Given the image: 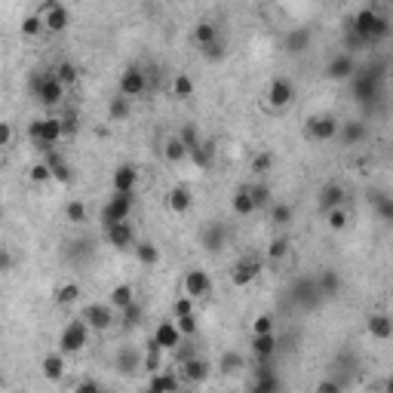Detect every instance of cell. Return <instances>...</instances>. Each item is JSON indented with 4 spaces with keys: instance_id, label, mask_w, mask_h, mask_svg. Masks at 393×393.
<instances>
[{
    "instance_id": "7bdbcfd3",
    "label": "cell",
    "mask_w": 393,
    "mask_h": 393,
    "mask_svg": "<svg viewBox=\"0 0 393 393\" xmlns=\"http://www.w3.org/2000/svg\"><path fill=\"white\" fill-rule=\"evenodd\" d=\"M326 225H329V231H344L347 225H350V215H347V209L344 206H335V209H329L326 212Z\"/></svg>"
},
{
    "instance_id": "94428289",
    "label": "cell",
    "mask_w": 393,
    "mask_h": 393,
    "mask_svg": "<svg viewBox=\"0 0 393 393\" xmlns=\"http://www.w3.org/2000/svg\"><path fill=\"white\" fill-rule=\"evenodd\" d=\"M317 390L319 393H335V390H341V384H338V381H319Z\"/></svg>"
},
{
    "instance_id": "d6a6232c",
    "label": "cell",
    "mask_w": 393,
    "mask_h": 393,
    "mask_svg": "<svg viewBox=\"0 0 393 393\" xmlns=\"http://www.w3.org/2000/svg\"><path fill=\"white\" fill-rule=\"evenodd\" d=\"M286 49L292 52V56H301V52L311 49V31L307 28H295L289 37H286Z\"/></svg>"
},
{
    "instance_id": "8fae6325",
    "label": "cell",
    "mask_w": 393,
    "mask_h": 393,
    "mask_svg": "<svg viewBox=\"0 0 393 393\" xmlns=\"http://www.w3.org/2000/svg\"><path fill=\"white\" fill-rule=\"evenodd\" d=\"M104 240H108L111 246L117 249V252H126V249H135V231L129 221H117V225H111L108 231H104Z\"/></svg>"
},
{
    "instance_id": "ffe728a7",
    "label": "cell",
    "mask_w": 393,
    "mask_h": 393,
    "mask_svg": "<svg viewBox=\"0 0 393 393\" xmlns=\"http://www.w3.org/2000/svg\"><path fill=\"white\" fill-rule=\"evenodd\" d=\"M366 332H369L375 341H390L393 338V317L390 313H372L366 319Z\"/></svg>"
},
{
    "instance_id": "836d02e7",
    "label": "cell",
    "mask_w": 393,
    "mask_h": 393,
    "mask_svg": "<svg viewBox=\"0 0 393 393\" xmlns=\"http://www.w3.org/2000/svg\"><path fill=\"white\" fill-rule=\"evenodd\" d=\"M218 369L225 372V375H237L240 369H246V357L243 353H237V350H225L221 353V359H218Z\"/></svg>"
},
{
    "instance_id": "8d00e7d4",
    "label": "cell",
    "mask_w": 393,
    "mask_h": 393,
    "mask_svg": "<svg viewBox=\"0 0 393 393\" xmlns=\"http://www.w3.org/2000/svg\"><path fill=\"white\" fill-rule=\"evenodd\" d=\"M188 157H191L200 169H209V166H212V160H215V145H212V142H200V145H196Z\"/></svg>"
},
{
    "instance_id": "b9f144b4",
    "label": "cell",
    "mask_w": 393,
    "mask_h": 393,
    "mask_svg": "<svg viewBox=\"0 0 393 393\" xmlns=\"http://www.w3.org/2000/svg\"><path fill=\"white\" fill-rule=\"evenodd\" d=\"M77 298H80V286H77V283H65V286H58V289H56V304L58 307L77 304Z\"/></svg>"
},
{
    "instance_id": "7a4b0ae2",
    "label": "cell",
    "mask_w": 393,
    "mask_h": 393,
    "mask_svg": "<svg viewBox=\"0 0 393 393\" xmlns=\"http://www.w3.org/2000/svg\"><path fill=\"white\" fill-rule=\"evenodd\" d=\"M133 203H135V194H123V191H114V194H111L108 203L102 206V212H98V221H102L104 231H108L111 225H117V221H129Z\"/></svg>"
},
{
    "instance_id": "5b68a950",
    "label": "cell",
    "mask_w": 393,
    "mask_h": 393,
    "mask_svg": "<svg viewBox=\"0 0 393 393\" xmlns=\"http://www.w3.org/2000/svg\"><path fill=\"white\" fill-rule=\"evenodd\" d=\"M28 133H31V139H34L43 150H47V148H56L58 142L65 139L62 117H43V120H34V123H31Z\"/></svg>"
},
{
    "instance_id": "52a82bcc",
    "label": "cell",
    "mask_w": 393,
    "mask_h": 393,
    "mask_svg": "<svg viewBox=\"0 0 393 393\" xmlns=\"http://www.w3.org/2000/svg\"><path fill=\"white\" fill-rule=\"evenodd\" d=\"M357 74V58H353V52H338V56L329 58V65H326V77H329L332 83H344L350 80V77Z\"/></svg>"
},
{
    "instance_id": "91938a15",
    "label": "cell",
    "mask_w": 393,
    "mask_h": 393,
    "mask_svg": "<svg viewBox=\"0 0 393 393\" xmlns=\"http://www.w3.org/2000/svg\"><path fill=\"white\" fill-rule=\"evenodd\" d=\"M12 145V123H0V148Z\"/></svg>"
},
{
    "instance_id": "f5cc1de1",
    "label": "cell",
    "mask_w": 393,
    "mask_h": 393,
    "mask_svg": "<svg viewBox=\"0 0 393 393\" xmlns=\"http://www.w3.org/2000/svg\"><path fill=\"white\" fill-rule=\"evenodd\" d=\"M52 74H56L58 80L65 83V87H74V83H77V68H74L71 62H62L56 71H52Z\"/></svg>"
},
{
    "instance_id": "1f68e13d",
    "label": "cell",
    "mask_w": 393,
    "mask_h": 393,
    "mask_svg": "<svg viewBox=\"0 0 393 393\" xmlns=\"http://www.w3.org/2000/svg\"><path fill=\"white\" fill-rule=\"evenodd\" d=\"M135 258H139V265L145 267H154L160 265V249H157V243H150V240H142V243H135Z\"/></svg>"
},
{
    "instance_id": "f6af8a7d",
    "label": "cell",
    "mask_w": 393,
    "mask_h": 393,
    "mask_svg": "<svg viewBox=\"0 0 393 393\" xmlns=\"http://www.w3.org/2000/svg\"><path fill=\"white\" fill-rule=\"evenodd\" d=\"M43 31H47V22H43L41 12H31V16L22 19V34L25 37H37V34H43Z\"/></svg>"
},
{
    "instance_id": "be15d7a7",
    "label": "cell",
    "mask_w": 393,
    "mask_h": 393,
    "mask_svg": "<svg viewBox=\"0 0 393 393\" xmlns=\"http://www.w3.org/2000/svg\"><path fill=\"white\" fill-rule=\"evenodd\" d=\"M0 267L10 273V267H12V255H10V252H3V258H0Z\"/></svg>"
},
{
    "instance_id": "4fadbf2b",
    "label": "cell",
    "mask_w": 393,
    "mask_h": 393,
    "mask_svg": "<svg viewBox=\"0 0 393 393\" xmlns=\"http://www.w3.org/2000/svg\"><path fill=\"white\" fill-rule=\"evenodd\" d=\"M114 311H117V307L111 304V301H108V304H89L87 311H83V319H87L96 332H108L111 326H114V319H117Z\"/></svg>"
},
{
    "instance_id": "603a6c76",
    "label": "cell",
    "mask_w": 393,
    "mask_h": 393,
    "mask_svg": "<svg viewBox=\"0 0 393 393\" xmlns=\"http://www.w3.org/2000/svg\"><path fill=\"white\" fill-rule=\"evenodd\" d=\"M191 206H194V196H191V191H188L185 185L169 188V194H166V209H169V212L185 215Z\"/></svg>"
},
{
    "instance_id": "7402d4cb",
    "label": "cell",
    "mask_w": 393,
    "mask_h": 393,
    "mask_svg": "<svg viewBox=\"0 0 393 393\" xmlns=\"http://www.w3.org/2000/svg\"><path fill=\"white\" fill-rule=\"evenodd\" d=\"M181 378H185V381H191V384H203L209 378V363L206 359H200L194 353V357H188L185 363H181Z\"/></svg>"
},
{
    "instance_id": "cb8c5ba5",
    "label": "cell",
    "mask_w": 393,
    "mask_h": 393,
    "mask_svg": "<svg viewBox=\"0 0 393 393\" xmlns=\"http://www.w3.org/2000/svg\"><path fill=\"white\" fill-rule=\"evenodd\" d=\"M249 347H252L255 359H273V353H277V332H265V335H252V341H249Z\"/></svg>"
},
{
    "instance_id": "e7e4bbea",
    "label": "cell",
    "mask_w": 393,
    "mask_h": 393,
    "mask_svg": "<svg viewBox=\"0 0 393 393\" xmlns=\"http://www.w3.org/2000/svg\"><path fill=\"white\" fill-rule=\"evenodd\" d=\"M388 215H390V218H393V200H390V206H388Z\"/></svg>"
},
{
    "instance_id": "4dcf8cb0",
    "label": "cell",
    "mask_w": 393,
    "mask_h": 393,
    "mask_svg": "<svg viewBox=\"0 0 393 393\" xmlns=\"http://www.w3.org/2000/svg\"><path fill=\"white\" fill-rule=\"evenodd\" d=\"M117 366H120V372H126V375H133V372L145 369V353L133 350V347H123L120 357H117Z\"/></svg>"
},
{
    "instance_id": "e575fe53",
    "label": "cell",
    "mask_w": 393,
    "mask_h": 393,
    "mask_svg": "<svg viewBox=\"0 0 393 393\" xmlns=\"http://www.w3.org/2000/svg\"><path fill=\"white\" fill-rule=\"evenodd\" d=\"M267 215H271V225L273 227H286L295 218V212H292L289 203H271V206H267Z\"/></svg>"
},
{
    "instance_id": "2e32d148",
    "label": "cell",
    "mask_w": 393,
    "mask_h": 393,
    "mask_svg": "<svg viewBox=\"0 0 393 393\" xmlns=\"http://www.w3.org/2000/svg\"><path fill=\"white\" fill-rule=\"evenodd\" d=\"M34 98H37L41 104H47V108H52V104H58V102L65 98V83L49 71V74L43 77V83H41V89H37Z\"/></svg>"
},
{
    "instance_id": "ab89813d",
    "label": "cell",
    "mask_w": 393,
    "mask_h": 393,
    "mask_svg": "<svg viewBox=\"0 0 393 393\" xmlns=\"http://www.w3.org/2000/svg\"><path fill=\"white\" fill-rule=\"evenodd\" d=\"M163 157H166L169 163H181L188 157V145L179 135H172V139H166V145H163Z\"/></svg>"
},
{
    "instance_id": "ba28073f",
    "label": "cell",
    "mask_w": 393,
    "mask_h": 393,
    "mask_svg": "<svg viewBox=\"0 0 393 393\" xmlns=\"http://www.w3.org/2000/svg\"><path fill=\"white\" fill-rule=\"evenodd\" d=\"M37 12L43 16V22H47V31H52V34H62V31L71 25V12L65 10L58 0H43V6H41Z\"/></svg>"
},
{
    "instance_id": "7c38bea8",
    "label": "cell",
    "mask_w": 393,
    "mask_h": 393,
    "mask_svg": "<svg viewBox=\"0 0 393 393\" xmlns=\"http://www.w3.org/2000/svg\"><path fill=\"white\" fill-rule=\"evenodd\" d=\"M154 338H157V344H160L166 353H172L175 347L185 341V335H181V329H179V323H175V317H172V319H160V323H157V329H154Z\"/></svg>"
},
{
    "instance_id": "7dc6e473",
    "label": "cell",
    "mask_w": 393,
    "mask_h": 393,
    "mask_svg": "<svg viewBox=\"0 0 393 393\" xmlns=\"http://www.w3.org/2000/svg\"><path fill=\"white\" fill-rule=\"evenodd\" d=\"M28 179L34 181V185H47V181H52V169H49V163H47V160L34 163V166H31V172H28Z\"/></svg>"
},
{
    "instance_id": "83f0119b",
    "label": "cell",
    "mask_w": 393,
    "mask_h": 393,
    "mask_svg": "<svg viewBox=\"0 0 393 393\" xmlns=\"http://www.w3.org/2000/svg\"><path fill=\"white\" fill-rule=\"evenodd\" d=\"M231 209H234V215H240V218H246V215H252L255 209V200H252V191H249V185H243V188H237L234 191V196H231Z\"/></svg>"
},
{
    "instance_id": "4316f807",
    "label": "cell",
    "mask_w": 393,
    "mask_h": 393,
    "mask_svg": "<svg viewBox=\"0 0 393 393\" xmlns=\"http://www.w3.org/2000/svg\"><path fill=\"white\" fill-rule=\"evenodd\" d=\"M65 369H68V366H65V353L62 350L47 353V357H43V363H41V372H43V378H47V381H62Z\"/></svg>"
},
{
    "instance_id": "c3c4849f",
    "label": "cell",
    "mask_w": 393,
    "mask_h": 393,
    "mask_svg": "<svg viewBox=\"0 0 393 393\" xmlns=\"http://www.w3.org/2000/svg\"><path fill=\"white\" fill-rule=\"evenodd\" d=\"M65 215H68V221H74V225H83V221L89 218V212H87V206H83L80 200H71L68 206H65Z\"/></svg>"
},
{
    "instance_id": "bcb514c9",
    "label": "cell",
    "mask_w": 393,
    "mask_h": 393,
    "mask_svg": "<svg viewBox=\"0 0 393 393\" xmlns=\"http://www.w3.org/2000/svg\"><path fill=\"white\" fill-rule=\"evenodd\" d=\"M265 332H277L273 313H258V317L252 319V335H265Z\"/></svg>"
},
{
    "instance_id": "3957f363",
    "label": "cell",
    "mask_w": 393,
    "mask_h": 393,
    "mask_svg": "<svg viewBox=\"0 0 393 393\" xmlns=\"http://www.w3.org/2000/svg\"><path fill=\"white\" fill-rule=\"evenodd\" d=\"M89 329L93 326L87 323V319H71L68 326L62 329V335H58V350L65 353V357H74V353H80L83 347L89 341Z\"/></svg>"
},
{
    "instance_id": "681fc988",
    "label": "cell",
    "mask_w": 393,
    "mask_h": 393,
    "mask_svg": "<svg viewBox=\"0 0 393 393\" xmlns=\"http://www.w3.org/2000/svg\"><path fill=\"white\" fill-rule=\"evenodd\" d=\"M179 139L181 142H185V145H188V154H191V150L196 148V145H200V129H196L194 126V123H185V126H181V133H179Z\"/></svg>"
},
{
    "instance_id": "11a10c76",
    "label": "cell",
    "mask_w": 393,
    "mask_h": 393,
    "mask_svg": "<svg viewBox=\"0 0 393 393\" xmlns=\"http://www.w3.org/2000/svg\"><path fill=\"white\" fill-rule=\"evenodd\" d=\"M175 323H179L181 335L185 338H194L196 335V313H188V317H175Z\"/></svg>"
},
{
    "instance_id": "ee69618b",
    "label": "cell",
    "mask_w": 393,
    "mask_h": 393,
    "mask_svg": "<svg viewBox=\"0 0 393 393\" xmlns=\"http://www.w3.org/2000/svg\"><path fill=\"white\" fill-rule=\"evenodd\" d=\"M142 317H145V307H142L139 301H133L129 307H123L120 311V323L126 326V329H135V326L142 323Z\"/></svg>"
},
{
    "instance_id": "44dd1931",
    "label": "cell",
    "mask_w": 393,
    "mask_h": 393,
    "mask_svg": "<svg viewBox=\"0 0 393 393\" xmlns=\"http://www.w3.org/2000/svg\"><path fill=\"white\" fill-rule=\"evenodd\" d=\"M227 240V227L221 225V221H212V225H206L200 231V246L206 249V252H218L221 246H225Z\"/></svg>"
},
{
    "instance_id": "9c48e42d",
    "label": "cell",
    "mask_w": 393,
    "mask_h": 393,
    "mask_svg": "<svg viewBox=\"0 0 393 393\" xmlns=\"http://www.w3.org/2000/svg\"><path fill=\"white\" fill-rule=\"evenodd\" d=\"M338 126H341V123L332 114H313L311 120H307V135H311L313 142H332V139H338Z\"/></svg>"
},
{
    "instance_id": "680465c9",
    "label": "cell",
    "mask_w": 393,
    "mask_h": 393,
    "mask_svg": "<svg viewBox=\"0 0 393 393\" xmlns=\"http://www.w3.org/2000/svg\"><path fill=\"white\" fill-rule=\"evenodd\" d=\"M271 166H273V154H258L255 157V163H252L255 172H267Z\"/></svg>"
},
{
    "instance_id": "d4e9b609",
    "label": "cell",
    "mask_w": 393,
    "mask_h": 393,
    "mask_svg": "<svg viewBox=\"0 0 393 393\" xmlns=\"http://www.w3.org/2000/svg\"><path fill=\"white\" fill-rule=\"evenodd\" d=\"M43 160L49 163V169H52V181H62V185H71V166H68V160H65L62 154H58L56 148H47V157Z\"/></svg>"
},
{
    "instance_id": "8992f818",
    "label": "cell",
    "mask_w": 393,
    "mask_h": 393,
    "mask_svg": "<svg viewBox=\"0 0 393 393\" xmlns=\"http://www.w3.org/2000/svg\"><path fill=\"white\" fill-rule=\"evenodd\" d=\"M292 301L298 307H304V311H311V307H317L319 301H323V295L317 289V277H298L292 283Z\"/></svg>"
},
{
    "instance_id": "60d3db41",
    "label": "cell",
    "mask_w": 393,
    "mask_h": 393,
    "mask_svg": "<svg viewBox=\"0 0 393 393\" xmlns=\"http://www.w3.org/2000/svg\"><path fill=\"white\" fill-rule=\"evenodd\" d=\"M129 102H133V98H126L123 93H117L114 98H111L108 102V117L111 120H126L129 117Z\"/></svg>"
},
{
    "instance_id": "d590c367",
    "label": "cell",
    "mask_w": 393,
    "mask_h": 393,
    "mask_svg": "<svg viewBox=\"0 0 393 393\" xmlns=\"http://www.w3.org/2000/svg\"><path fill=\"white\" fill-rule=\"evenodd\" d=\"M196 93V83L191 80V74H175L172 77V98H181V102H188Z\"/></svg>"
},
{
    "instance_id": "30bf717a",
    "label": "cell",
    "mask_w": 393,
    "mask_h": 393,
    "mask_svg": "<svg viewBox=\"0 0 393 393\" xmlns=\"http://www.w3.org/2000/svg\"><path fill=\"white\" fill-rule=\"evenodd\" d=\"M117 89H120L126 98H139V96H145V89H148V74L142 68H126L120 74V80H117Z\"/></svg>"
},
{
    "instance_id": "ac0fdd59",
    "label": "cell",
    "mask_w": 393,
    "mask_h": 393,
    "mask_svg": "<svg viewBox=\"0 0 393 393\" xmlns=\"http://www.w3.org/2000/svg\"><path fill=\"white\" fill-rule=\"evenodd\" d=\"M181 286H185V295H191V298H206L212 292V280H209L206 271H188Z\"/></svg>"
},
{
    "instance_id": "484cf974",
    "label": "cell",
    "mask_w": 393,
    "mask_h": 393,
    "mask_svg": "<svg viewBox=\"0 0 393 393\" xmlns=\"http://www.w3.org/2000/svg\"><path fill=\"white\" fill-rule=\"evenodd\" d=\"M111 185H114V191L135 194V185H139V172H135V166H117L114 175H111Z\"/></svg>"
},
{
    "instance_id": "d6986e66",
    "label": "cell",
    "mask_w": 393,
    "mask_h": 393,
    "mask_svg": "<svg viewBox=\"0 0 393 393\" xmlns=\"http://www.w3.org/2000/svg\"><path fill=\"white\" fill-rule=\"evenodd\" d=\"M344 196H347L344 188H341V185H335V181H329L326 188H319V194H317V209L326 215L329 209L344 206Z\"/></svg>"
},
{
    "instance_id": "6da1fadb",
    "label": "cell",
    "mask_w": 393,
    "mask_h": 393,
    "mask_svg": "<svg viewBox=\"0 0 393 393\" xmlns=\"http://www.w3.org/2000/svg\"><path fill=\"white\" fill-rule=\"evenodd\" d=\"M350 28L357 31L359 37H363L366 43H378V41H384V37L390 34V25H388V19L381 16V12H375L372 6H363V10L353 16V22H350Z\"/></svg>"
},
{
    "instance_id": "f546056e",
    "label": "cell",
    "mask_w": 393,
    "mask_h": 393,
    "mask_svg": "<svg viewBox=\"0 0 393 393\" xmlns=\"http://www.w3.org/2000/svg\"><path fill=\"white\" fill-rule=\"evenodd\" d=\"M148 388H150V390H179L181 381L175 378L172 369H160V372H150Z\"/></svg>"
},
{
    "instance_id": "f35d334b",
    "label": "cell",
    "mask_w": 393,
    "mask_h": 393,
    "mask_svg": "<svg viewBox=\"0 0 393 393\" xmlns=\"http://www.w3.org/2000/svg\"><path fill=\"white\" fill-rule=\"evenodd\" d=\"M108 301L117 307V311H123V307H129L135 301V292H133V286H126V283H120V286H114L108 295Z\"/></svg>"
},
{
    "instance_id": "5bb4252c",
    "label": "cell",
    "mask_w": 393,
    "mask_h": 393,
    "mask_svg": "<svg viewBox=\"0 0 393 393\" xmlns=\"http://www.w3.org/2000/svg\"><path fill=\"white\" fill-rule=\"evenodd\" d=\"M261 273V261L258 258H240L237 265L231 267V283L237 286V289H243V286L255 283Z\"/></svg>"
},
{
    "instance_id": "e0dca14e",
    "label": "cell",
    "mask_w": 393,
    "mask_h": 393,
    "mask_svg": "<svg viewBox=\"0 0 393 393\" xmlns=\"http://www.w3.org/2000/svg\"><path fill=\"white\" fill-rule=\"evenodd\" d=\"M366 135H369V126H366L363 120H344L341 126H338V142H341L344 148H357V145H363Z\"/></svg>"
},
{
    "instance_id": "9a60e30c",
    "label": "cell",
    "mask_w": 393,
    "mask_h": 393,
    "mask_svg": "<svg viewBox=\"0 0 393 393\" xmlns=\"http://www.w3.org/2000/svg\"><path fill=\"white\" fill-rule=\"evenodd\" d=\"M292 98H295V87H292L289 80H286V77H277V80H271V87H267V104H271V108H277V111L289 108Z\"/></svg>"
},
{
    "instance_id": "f1b7e54d",
    "label": "cell",
    "mask_w": 393,
    "mask_h": 393,
    "mask_svg": "<svg viewBox=\"0 0 393 393\" xmlns=\"http://www.w3.org/2000/svg\"><path fill=\"white\" fill-rule=\"evenodd\" d=\"M317 289H319V295H323V301L335 298V295L341 292V277H338L335 271H319V277H317Z\"/></svg>"
},
{
    "instance_id": "03108f58",
    "label": "cell",
    "mask_w": 393,
    "mask_h": 393,
    "mask_svg": "<svg viewBox=\"0 0 393 393\" xmlns=\"http://www.w3.org/2000/svg\"><path fill=\"white\" fill-rule=\"evenodd\" d=\"M384 388H388V390H393V378H390V381H388V384H384Z\"/></svg>"
},
{
    "instance_id": "9f6ffc18",
    "label": "cell",
    "mask_w": 393,
    "mask_h": 393,
    "mask_svg": "<svg viewBox=\"0 0 393 393\" xmlns=\"http://www.w3.org/2000/svg\"><path fill=\"white\" fill-rule=\"evenodd\" d=\"M203 58H209V62H218V58H225V43H221V37L215 43H209V47H203Z\"/></svg>"
},
{
    "instance_id": "6f0895ef",
    "label": "cell",
    "mask_w": 393,
    "mask_h": 393,
    "mask_svg": "<svg viewBox=\"0 0 393 393\" xmlns=\"http://www.w3.org/2000/svg\"><path fill=\"white\" fill-rule=\"evenodd\" d=\"M62 129H65V139H68V135H77V129H80V117H77L74 111H68V114L62 117Z\"/></svg>"
},
{
    "instance_id": "277c9868",
    "label": "cell",
    "mask_w": 393,
    "mask_h": 393,
    "mask_svg": "<svg viewBox=\"0 0 393 393\" xmlns=\"http://www.w3.org/2000/svg\"><path fill=\"white\" fill-rule=\"evenodd\" d=\"M350 83H353V98L359 104H375L381 98V74L378 71H363V74L357 71L350 77Z\"/></svg>"
},
{
    "instance_id": "db71d44e",
    "label": "cell",
    "mask_w": 393,
    "mask_h": 393,
    "mask_svg": "<svg viewBox=\"0 0 393 393\" xmlns=\"http://www.w3.org/2000/svg\"><path fill=\"white\" fill-rule=\"evenodd\" d=\"M194 304H196V298H191V295H181V298L172 304V317H188V313H194Z\"/></svg>"
},
{
    "instance_id": "6125c7cd",
    "label": "cell",
    "mask_w": 393,
    "mask_h": 393,
    "mask_svg": "<svg viewBox=\"0 0 393 393\" xmlns=\"http://www.w3.org/2000/svg\"><path fill=\"white\" fill-rule=\"evenodd\" d=\"M74 390H98V381H80L74 384Z\"/></svg>"
},
{
    "instance_id": "f907efd6",
    "label": "cell",
    "mask_w": 393,
    "mask_h": 393,
    "mask_svg": "<svg viewBox=\"0 0 393 393\" xmlns=\"http://www.w3.org/2000/svg\"><path fill=\"white\" fill-rule=\"evenodd\" d=\"M249 191H252V200H255V206H258V209L271 206V188H267L265 181H258V185H249Z\"/></svg>"
},
{
    "instance_id": "74e56055",
    "label": "cell",
    "mask_w": 393,
    "mask_h": 393,
    "mask_svg": "<svg viewBox=\"0 0 393 393\" xmlns=\"http://www.w3.org/2000/svg\"><path fill=\"white\" fill-rule=\"evenodd\" d=\"M218 41V28H215L212 22H196V28H194V43L196 47H209V43H215Z\"/></svg>"
},
{
    "instance_id": "816d5d0a",
    "label": "cell",
    "mask_w": 393,
    "mask_h": 393,
    "mask_svg": "<svg viewBox=\"0 0 393 393\" xmlns=\"http://www.w3.org/2000/svg\"><path fill=\"white\" fill-rule=\"evenodd\" d=\"M289 255V237H277L271 246H267V258L271 261H280Z\"/></svg>"
}]
</instances>
